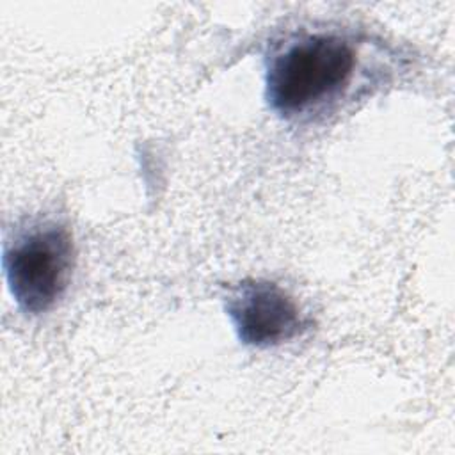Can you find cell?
I'll use <instances>...</instances> for the list:
<instances>
[{"instance_id": "obj_1", "label": "cell", "mask_w": 455, "mask_h": 455, "mask_svg": "<svg viewBox=\"0 0 455 455\" xmlns=\"http://www.w3.org/2000/svg\"><path fill=\"white\" fill-rule=\"evenodd\" d=\"M355 69V50L338 34L290 39L267 64L265 98L284 117L311 112L341 96Z\"/></svg>"}, {"instance_id": "obj_3", "label": "cell", "mask_w": 455, "mask_h": 455, "mask_svg": "<svg viewBox=\"0 0 455 455\" xmlns=\"http://www.w3.org/2000/svg\"><path fill=\"white\" fill-rule=\"evenodd\" d=\"M226 313L243 345L277 347L302 336L309 320L295 299L274 281L243 279L226 297Z\"/></svg>"}, {"instance_id": "obj_2", "label": "cell", "mask_w": 455, "mask_h": 455, "mask_svg": "<svg viewBox=\"0 0 455 455\" xmlns=\"http://www.w3.org/2000/svg\"><path fill=\"white\" fill-rule=\"evenodd\" d=\"M2 267L9 291L23 313L50 311L66 293L75 268L69 228L53 219L28 222L4 243Z\"/></svg>"}]
</instances>
